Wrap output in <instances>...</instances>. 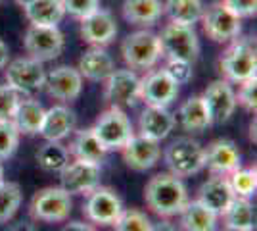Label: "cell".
Masks as SVG:
<instances>
[{
	"label": "cell",
	"instance_id": "obj_1",
	"mask_svg": "<svg viewBox=\"0 0 257 231\" xmlns=\"http://www.w3.org/2000/svg\"><path fill=\"white\" fill-rule=\"evenodd\" d=\"M144 200L148 208L160 218L179 216L188 202V191L181 177L173 174H158L146 183Z\"/></svg>",
	"mask_w": 257,
	"mask_h": 231
},
{
	"label": "cell",
	"instance_id": "obj_38",
	"mask_svg": "<svg viewBox=\"0 0 257 231\" xmlns=\"http://www.w3.org/2000/svg\"><path fill=\"white\" fill-rule=\"evenodd\" d=\"M236 104H242L247 112L257 110V79L249 77L246 81L240 83V91L236 95Z\"/></svg>",
	"mask_w": 257,
	"mask_h": 231
},
{
	"label": "cell",
	"instance_id": "obj_31",
	"mask_svg": "<svg viewBox=\"0 0 257 231\" xmlns=\"http://www.w3.org/2000/svg\"><path fill=\"white\" fill-rule=\"evenodd\" d=\"M204 12L202 0H167L163 4V14H167L169 22L192 25L200 22Z\"/></svg>",
	"mask_w": 257,
	"mask_h": 231
},
{
	"label": "cell",
	"instance_id": "obj_18",
	"mask_svg": "<svg viewBox=\"0 0 257 231\" xmlns=\"http://www.w3.org/2000/svg\"><path fill=\"white\" fill-rule=\"evenodd\" d=\"M117 35V23L107 10L98 8L81 20V37L90 46H106Z\"/></svg>",
	"mask_w": 257,
	"mask_h": 231
},
{
	"label": "cell",
	"instance_id": "obj_14",
	"mask_svg": "<svg viewBox=\"0 0 257 231\" xmlns=\"http://www.w3.org/2000/svg\"><path fill=\"white\" fill-rule=\"evenodd\" d=\"M121 212H123V204L117 193L109 187H100V185L88 193L85 208H83L86 220L98 225H113Z\"/></svg>",
	"mask_w": 257,
	"mask_h": 231
},
{
	"label": "cell",
	"instance_id": "obj_11",
	"mask_svg": "<svg viewBox=\"0 0 257 231\" xmlns=\"http://www.w3.org/2000/svg\"><path fill=\"white\" fill-rule=\"evenodd\" d=\"M104 83V99L109 106L127 108L139 100L140 77L135 69H113Z\"/></svg>",
	"mask_w": 257,
	"mask_h": 231
},
{
	"label": "cell",
	"instance_id": "obj_48",
	"mask_svg": "<svg viewBox=\"0 0 257 231\" xmlns=\"http://www.w3.org/2000/svg\"><path fill=\"white\" fill-rule=\"evenodd\" d=\"M4 181V168H2V164H0V183Z\"/></svg>",
	"mask_w": 257,
	"mask_h": 231
},
{
	"label": "cell",
	"instance_id": "obj_49",
	"mask_svg": "<svg viewBox=\"0 0 257 231\" xmlns=\"http://www.w3.org/2000/svg\"><path fill=\"white\" fill-rule=\"evenodd\" d=\"M223 231H249V229H236V227H225Z\"/></svg>",
	"mask_w": 257,
	"mask_h": 231
},
{
	"label": "cell",
	"instance_id": "obj_41",
	"mask_svg": "<svg viewBox=\"0 0 257 231\" xmlns=\"http://www.w3.org/2000/svg\"><path fill=\"white\" fill-rule=\"evenodd\" d=\"M234 16L242 18H253L257 12V0H221Z\"/></svg>",
	"mask_w": 257,
	"mask_h": 231
},
{
	"label": "cell",
	"instance_id": "obj_22",
	"mask_svg": "<svg viewBox=\"0 0 257 231\" xmlns=\"http://www.w3.org/2000/svg\"><path fill=\"white\" fill-rule=\"evenodd\" d=\"M234 197L236 195L232 193V187L228 183V177L213 176L200 187L196 200H200L205 208H209L213 214L221 216Z\"/></svg>",
	"mask_w": 257,
	"mask_h": 231
},
{
	"label": "cell",
	"instance_id": "obj_35",
	"mask_svg": "<svg viewBox=\"0 0 257 231\" xmlns=\"http://www.w3.org/2000/svg\"><path fill=\"white\" fill-rule=\"evenodd\" d=\"M113 227H115V231H150L152 221L144 212H140L137 208H131L123 210L119 214V218L115 220Z\"/></svg>",
	"mask_w": 257,
	"mask_h": 231
},
{
	"label": "cell",
	"instance_id": "obj_21",
	"mask_svg": "<svg viewBox=\"0 0 257 231\" xmlns=\"http://www.w3.org/2000/svg\"><path fill=\"white\" fill-rule=\"evenodd\" d=\"M175 116L167 108L161 106H146L139 120V135L152 139V141H163L175 127Z\"/></svg>",
	"mask_w": 257,
	"mask_h": 231
},
{
	"label": "cell",
	"instance_id": "obj_33",
	"mask_svg": "<svg viewBox=\"0 0 257 231\" xmlns=\"http://www.w3.org/2000/svg\"><path fill=\"white\" fill-rule=\"evenodd\" d=\"M22 187L14 181L0 183V223L10 221L22 204Z\"/></svg>",
	"mask_w": 257,
	"mask_h": 231
},
{
	"label": "cell",
	"instance_id": "obj_2",
	"mask_svg": "<svg viewBox=\"0 0 257 231\" xmlns=\"http://www.w3.org/2000/svg\"><path fill=\"white\" fill-rule=\"evenodd\" d=\"M219 69L228 83H236V85H240L249 77H255L257 52L251 37L232 39L228 48L219 58Z\"/></svg>",
	"mask_w": 257,
	"mask_h": 231
},
{
	"label": "cell",
	"instance_id": "obj_25",
	"mask_svg": "<svg viewBox=\"0 0 257 231\" xmlns=\"http://www.w3.org/2000/svg\"><path fill=\"white\" fill-rule=\"evenodd\" d=\"M44 108L39 100L35 99H25L20 100L18 104V110L14 114V125L18 127V131L23 135H39L41 131V125L44 120Z\"/></svg>",
	"mask_w": 257,
	"mask_h": 231
},
{
	"label": "cell",
	"instance_id": "obj_34",
	"mask_svg": "<svg viewBox=\"0 0 257 231\" xmlns=\"http://www.w3.org/2000/svg\"><path fill=\"white\" fill-rule=\"evenodd\" d=\"M228 183H230L232 193H234L236 197H244V198L253 197L257 189L255 168H247V170L238 168L236 172H232V174L228 176Z\"/></svg>",
	"mask_w": 257,
	"mask_h": 231
},
{
	"label": "cell",
	"instance_id": "obj_10",
	"mask_svg": "<svg viewBox=\"0 0 257 231\" xmlns=\"http://www.w3.org/2000/svg\"><path fill=\"white\" fill-rule=\"evenodd\" d=\"M6 69V85L16 89L20 95H33L37 91L44 89L46 71L43 62H37L33 58H18L8 62Z\"/></svg>",
	"mask_w": 257,
	"mask_h": 231
},
{
	"label": "cell",
	"instance_id": "obj_40",
	"mask_svg": "<svg viewBox=\"0 0 257 231\" xmlns=\"http://www.w3.org/2000/svg\"><path fill=\"white\" fill-rule=\"evenodd\" d=\"M163 69L169 73V77L177 85H184L192 79V64L184 60H167V66Z\"/></svg>",
	"mask_w": 257,
	"mask_h": 231
},
{
	"label": "cell",
	"instance_id": "obj_5",
	"mask_svg": "<svg viewBox=\"0 0 257 231\" xmlns=\"http://www.w3.org/2000/svg\"><path fill=\"white\" fill-rule=\"evenodd\" d=\"M163 160H165V164L173 176L181 177V179L194 176L205 168L204 146L198 141L188 139V137H181L165 148Z\"/></svg>",
	"mask_w": 257,
	"mask_h": 231
},
{
	"label": "cell",
	"instance_id": "obj_19",
	"mask_svg": "<svg viewBox=\"0 0 257 231\" xmlns=\"http://www.w3.org/2000/svg\"><path fill=\"white\" fill-rule=\"evenodd\" d=\"M205 168H209L215 176H230L238 168H242V158L232 141L217 139L204 148Z\"/></svg>",
	"mask_w": 257,
	"mask_h": 231
},
{
	"label": "cell",
	"instance_id": "obj_27",
	"mask_svg": "<svg viewBox=\"0 0 257 231\" xmlns=\"http://www.w3.org/2000/svg\"><path fill=\"white\" fill-rule=\"evenodd\" d=\"M69 154H73L77 160H85V162H94V164H102L104 156H106V148L104 144L98 141L92 127L90 129H81L75 133V139L71 146L67 148Z\"/></svg>",
	"mask_w": 257,
	"mask_h": 231
},
{
	"label": "cell",
	"instance_id": "obj_3",
	"mask_svg": "<svg viewBox=\"0 0 257 231\" xmlns=\"http://www.w3.org/2000/svg\"><path fill=\"white\" fill-rule=\"evenodd\" d=\"M161 54L167 60H184L194 64L200 56V39L192 25L169 22L158 35Z\"/></svg>",
	"mask_w": 257,
	"mask_h": 231
},
{
	"label": "cell",
	"instance_id": "obj_17",
	"mask_svg": "<svg viewBox=\"0 0 257 231\" xmlns=\"http://www.w3.org/2000/svg\"><path fill=\"white\" fill-rule=\"evenodd\" d=\"M125 164L135 172H146L158 164L161 156V146L158 141L146 139L142 135H133L121 148Z\"/></svg>",
	"mask_w": 257,
	"mask_h": 231
},
{
	"label": "cell",
	"instance_id": "obj_42",
	"mask_svg": "<svg viewBox=\"0 0 257 231\" xmlns=\"http://www.w3.org/2000/svg\"><path fill=\"white\" fill-rule=\"evenodd\" d=\"M62 231H96L90 223H85V221H69L65 223Z\"/></svg>",
	"mask_w": 257,
	"mask_h": 231
},
{
	"label": "cell",
	"instance_id": "obj_6",
	"mask_svg": "<svg viewBox=\"0 0 257 231\" xmlns=\"http://www.w3.org/2000/svg\"><path fill=\"white\" fill-rule=\"evenodd\" d=\"M65 39L58 25H29L23 35V48L37 62H50L64 52Z\"/></svg>",
	"mask_w": 257,
	"mask_h": 231
},
{
	"label": "cell",
	"instance_id": "obj_23",
	"mask_svg": "<svg viewBox=\"0 0 257 231\" xmlns=\"http://www.w3.org/2000/svg\"><path fill=\"white\" fill-rule=\"evenodd\" d=\"M77 69L83 79L100 83V81H106L107 75L113 71V60L104 50V46H92L81 56Z\"/></svg>",
	"mask_w": 257,
	"mask_h": 231
},
{
	"label": "cell",
	"instance_id": "obj_29",
	"mask_svg": "<svg viewBox=\"0 0 257 231\" xmlns=\"http://www.w3.org/2000/svg\"><path fill=\"white\" fill-rule=\"evenodd\" d=\"M179 118L186 131H204L211 125L204 97H190L188 100H184L179 110Z\"/></svg>",
	"mask_w": 257,
	"mask_h": 231
},
{
	"label": "cell",
	"instance_id": "obj_36",
	"mask_svg": "<svg viewBox=\"0 0 257 231\" xmlns=\"http://www.w3.org/2000/svg\"><path fill=\"white\" fill-rule=\"evenodd\" d=\"M20 135L18 127L12 120H0V160H8L14 152L18 150L20 144Z\"/></svg>",
	"mask_w": 257,
	"mask_h": 231
},
{
	"label": "cell",
	"instance_id": "obj_13",
	"mask_svg": "<svg viewBox=\"0 0 257 231\" xmlns=\"http://www.w3.org/2000/svg\"><path fill=\"white\" fill-rule=\"evenodd\" d=\"M100 164L75 158L73 162H67V166L60 172V187L69 195H88L100 185Z\"/></svg>",
	"mask_w": 257,
	"mask_h": 231
},
{
	"label": "cell",
	"instance_id": "obj_30",
	"mask_svg": "<svg viewBox=\"0 0 257 231\" xmlns=\"http://www.w3.org/2000/svg\"><path fill=\"white\" fill-rule=\"evenodd\" d=\"M221 216L225 220V227L249 231H253L255 227V212H253V204L249 202V198L234 197Z\"/></svg>",
	"mask_w": 257,
	"mask_h": 231
},
{
	"label": "cell",
	"instance_id": "obj_7",
	"mask_svg": "<svg viewBox=\"0 0 257 231\" xmlns=\"http://www.w3.org/2000/svg\"><path fill=\"white\" fill-rule=\"evenodd\" d=\"M92 131L106 150H121L125 143L135 135L128 116L123 112V108H115V106H109L106 112L100 114Z\"/></svg>",
	"mask_w": 257,
	"mask_h": 231
},
{
	"label": "cell",
	"instance_id": "obj_16",
	"mask_svg": "<svg viewBox=\"0 0 257 231\" xmlns=\"http://www.w3.org/2000/svg\"><path fill=\"white\" fill-rule=\"evenodd\" d=\"M202 97L209 112L211 123H225L234 114L236 93L226 79H217L211 85H207Z\"/></svg>",
	"mask_w": 257,
	"mask_h": 231
},
{
	"label": "cell",
	"instance_id": "obj_20",
	"mask_svg": "<svg viewBox=\"0 0 257 231\" xmlns=\"http://www.w3.org/2000/svg\"><path fill=\"white\" fill-rule=\"evenodd\" d=\"M77 116L64 104H56L44 112V120L39 135H43L46 141H64L75 131Z\"/></svg>",
	"mask_w": 257,
	"mask_h": 231
},
{
	"label": "cell",
	"instance_id": "obj_37",
	"mask_svg": "<svg viewBox=\"0 0 257 231\" xmlns=\"http://www.w3.org/2000/svg\"><path fill=\"white\" fill-rule=\"evenodd\" d=\"M22 95L10 85H0V120H12L18 110Z\"/></svg>",
	"mask_w": 257,
	"mask_h": 231
},
{
	"label": "cell",
	"instance_id": "obj_9",
	"mask_svg": "<svg viewBox=\"0 0 257 231\" xmlns=\"http://www.w3.org/2000/svg\"><path fill=\"white\" fill-rule=\"evenodd\" d=\"M71 214V195L62 187H46L31 200V216L39 221L60 223Z\"/></svg>",
	"mask_w": 257,
	"mask_h": 231
},
{
	"label": "cell",
	"instance_id": "obj_12",
	"mask_svg": "<svg viewBox=\"0 0 257 231\" xmlns=\"http://www.w3.org/2000/svg\"><path fill=\"white\" fill-rule=\"evenodd\" d=\"M179 95V85L173 81L169 73L161 69H152L140 79L139 99L146 102V106H161L167 108Z\"/></svg>",
	"mask_w": 257,
	"mask_h": 231
},
{
	"label": "cell",
	"instance_id": "obj_15",
	"mask_svg": "<svg viewBox=\"0 0 257 231\" xmlns=\"http://www.w3.org/2000/svg\"><path fill=\"white\" fill-rule=\"evenodd\" d=\"M44 89L52 99L60 102H71L79 99L83 91V75L73 66H58L46 73Z\"/></svg>",
	"mask_w": 257,
	"mask_h": 231
},
{
	"label": "cell",
	"instance_id": "obj_47",
	"mask_svg": "<svg viewBox=\"0 0 257 231\" xmlns=\"http://www.w3.org/2000/svg\"><path fill=\"white\" fill-rule=\"evenodd\" d=\"M249 129H251V135H249V139H251V141H255V120L251 121V127H249Z\"/></svg>",
	"mask_w": 257,
	"mask_h": 231
},
{
	"label": "cell",
	"instance_id": "obj_45",
	"mask_svg": "<svg viewBox=\"0 0 257 231\" xmlns=\"http://www.w3.org/2000/svg\"><path fill=\"white\" fill-rule=\"evenodd\" d=\"M8 231H37V229H35V225H33V223H27V221H18V223H14Z\"/></svg>",
	"mask_w": 257,
	"mask_h": 231
},
{
	"label": "cell",
	"instance_id": "obj_8",
	"mask_svg": "<svg viewBox=\"0 0 257 231\" xmlns=\"http://www.w3.org/2000/svg\"><path fill=\"white\" fill-rule=\"evenodd\" d=\"M202 27L207 39L215 43H230L242 31V20L234 16L223 2H213L202 12Z\"/></svg>",
	"mask_w": 257,
	"mask_h": 231
},
{
	"label": "cell",
	"instance_id": "obj_44",
	"mask_svg": "<svg viewBox=\"0 0 257 231\" xmlns=\"http://www.w3.org/2000/svg\"><path fill=\"white\" fill-rule=\"evenodd\" d=\"M150 231H181L177 225H173L171 221L163 220V221H158V223H152Z\"/></svg>",
	"mask_w": 257,
	"mask_h": 231
},
{
	"label": "cell",
	"instance_id": "obj_28",
	"mask_svg": "<svg viewBox=\"0 0 257 231\" xmlns=\"http://www.w3.org/2000/svg\"><path fill=\"white\" fill-rule=\"evenodd\" d=\"M23 12L31 25H58L65 16L62 0H35Z\"/></svg>",
	"mask_w": 257,
	"mask_h": 231
},
{
	"label": "cell",
	"instance_id": "obj_43",
	"mask_svg": "<svg viewBox=\"0 0 257 231\" xmlns=\"http://www.w3.org/2000/svg\"><path fill=\"white\" fill-rule=\"evenodd\" d=\"M8 62H10V50H8V44L0 39V69H4V67L8 66Z\"/></svg>",
	"mask_w": 257,
	"mask_h": 231
},
{
	"label": "cell",
	"instance_id": "obj_32",
	"mask_svg": "<svg viewBox=\"0 0 257 231\" xmlns=\"http://www.w3.org/2000/svg\"><path fill=\"white\" fill-rule=\"evenodd\" d=\"M37 162L44 172H62L69 162V150L60 141H46L37 152Z\"/></svg>",
	"mask_w": 257,
	"mask_h": 231
},
{
	"label": "cell",
	"instance_id": "obj_26",
	"mask_svg": "<svg viewBox=\"0 0 257 231\" xmlns=\"http://www.w3.org/2000/svg\"><path fill=\"white\" fill-rule=\"evenodd\" d=\"M181 225L184 231H217V214L205 208L200 200H188L182 208Z\"/></svg>",
	"mask_w": 257,
	"mask_h": 231
},
{
	"label": "cell",
	"instance_id": "obj_4",
	"mask_svg": "<svg viewBox=\"0 0 257 231\" xmlns=\"http://www.w3.org/2000/svg\"><path fill=\"white\" fill-rule=\"evenodd\" d=\"M121 54L128 69H152L163 56L158 35L148 29L127 35L121 44Z\"/></svg>",
	"mask_w": 257,
	"mask_h": 231
},
{
	"label": "cell",
	"instance_id": "obj_46",
	"mask_svg": "<svg viewBox=\"0 0 257 231\" xmlns=\"http://www.w3.org/2000/svg\"><path fill=\"white\" fill-rule=\"evenodd\" d=\"M31 2H35V0H16V4H18V6H22V8H25V6H29Z\"/></svg>",
	"mask_w": 257,
	"mask_h": 231
},
{
	"label": "cell",
	"instance_id": "obj_24",
	"mask_svg": "<svg viewBox=\"0 0 257 231\" xmlns=\"http://www.w3.org/2000/svg\"><path fill=\"white\" fill-rule=\"evenodd\" d=\"M163 16L161 0H125L123 18L133 25H154Z\"/></svg>",
	"mask_w": 257,
	"mask_h": 231
},
{
	"label": "cell",
	"instance_id": "obj_39",
	"mask_svg": "<svg viewBox=\"0 0 257 231\" xmlns=\"http://www.w3.org/2000/svg\"><path fill=\"white\" fill-rule=\"evenodd\" d=\"M65 14L73 16L77 20H83L85 16L92 14L100 8V0H62Z\"/></svg>",
	"mask_w": 257,
	"mask_h": 231
}]
</instances>
